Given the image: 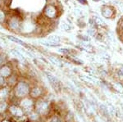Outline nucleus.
<instances>
[{"label":"nucleus","mask_w":123,"mask_h":122,"mask_svg":"<svg viewBox=\"0 0 123 122\" xmlns=\"http://www.w3.org/2000/svg\"><path fill=\"white\" fill-rule=\"evenodd\" d=\"M50 122H61V121H60V120H59L57 117L54 116L52 120H51V121H50Z\"/></svg>","instance_id":"19"},{"label":"nucleus","mask_w":123,"mask_h":122,"mask_svg":"<svg viewBox=\"0 0 123 122\" xmlns=\"http://www.w3.org/2000/svg\"><path fill=\"white\" fill-rule=\"evenodd\" d=\"M46 76H47L48 79H49V82H50L51 84H52L53 87H54L55 88H58L59 84H58V81H57V78L55 77L54 76H53L52 74L49 73V72H46Z\"/></svg>","instance_id":"5"},{"label":"nucleus","mask_w":123,"mask_h":122,"mask_svg":"<svg viewBox=\"0 0 123 122\" xmlns=\"http://www.w3.org/2000/svg\"><path fill=\"white\" fill-rule=\"evenodd\" d=\"M102 15L105 18H111L114 15V11L111 7L105 6L102 8Z\"/></svg>","instance_id":"3"},{"label":"nucleus","mask_w":123,"mask_h":122,"mask_svg":"<svg viewBox=\"0 0 123 122\" xmlns=\"http://www.w3.org/2000/svg\"><path fill=\"white\" fill-rule=\"evenodd\" d=\"M44 15L48 18H55L57 17V8L53 5H48L44 9Z\"/></svg>","instance_id":"2"},{"label":"nucleus","mask_w":123,"mask_h":122,"mask_svg":"<svg viewBox=\"0 0 123 122\" xmlns=\"http://www.w3.org/2000/svg\"><path fill=\"white\" fill-rule=\"evenodd\" d=\"M18 26H19V23H18V21H17V19H14L11 21V27L12 29H17V28H18Z\"/></svg>","instance_id":"14"},{"label":"nucleus","mask_w":123,"mask_h":122,"mask_svg":"<svg viewBox=\"0 0 123 122\" xmlns=\"http://www.w3.org/2000/svg\"><path fill=\"white\" fill-rule=\"evenodd\" d=\"M88 34L90 35H94V34H95V30H94V29H89V30H88Z\"/></svg>","instance_id":"18"},{"label":"nucleus","mask_w":123,"mask_h":122,"mask_svg":"<svg viewBox=\"0 0 123 122\" xmlns=\"http://www.w3.org/2000/svg\"><path fill=\"white\" fill-rule=\"evenodd\" d=\"M11 110H12V112L14 114L15 116H22V114H23V111H21L20 108H17V107H11Z\"/></svg>","instance_id":"7"},{"label":"nucleus","mask_w":123,"mask_h":122,"mask_svg":"<svg viewBox=\"0 0 123 122\" xmlns=\"http://www.w3.org/2000/svg\"><path fill=\"white\" fill-rule=\"evenodd\" d=\"M62 27L64 29H66V30H68V29H70V26H69L68 25L66 24V23H62Z\"/></svg>","instance_id":"17"},{"label":"nucleus","mask_w":123,"mask_h":122,"mask_svg":"<svg viewBox=\"0 0 123 122\" xmlns=\"http://www.w3.org/2000/svg\"><path fill=\"white\" fill-rule=\"evenodd\" d=\"M49 60L51 61V62H53L54 65H56V66H59V67H62V62L59 59H57V58H55V57H49Z\"/></svg>","instance_id":"6"},{"label":"nucleus","mask_w":123,"mask_h":122,"mask_svg":"<svg viewBox=\"0 0 123 122\" xmlns=\"http://www.w3.org/2000/svg\"><path fill=\"white\" fill-rule=\"evenodd\" d=\"M0 74L2 75V76H7L10 75V70L8 67H4L3 70H0Z\"/></svg>","instance_id":"12"},{"label":"nucleus","mask_w":123,"mask_h":122,"mask_svg":"<svg viewBox=\"0 0 123 122\" xmlns=\"http://www.w3.org/2000/svg\"><path fill=\"white\" fill-rule=\"evenodd\" d=\"M118 75H119V76H123V67L121 68V69H119Z\"/></svg>","instance_id":"20"},{"label":"nucleus","mask_w":123,"mask_h":122,"mask_svg":"<svg viewBox=\"0 0 123 122\" xmlns=\"http://www.w3.org/2000/svg\"><path fill=\"white\" fill-rule=\"evenodd\" d=\"M49 41H51V42H53V43H55V44H57V43L60 41V38L59 37H57V36H50V37H49Z\"/></svg>","instance_id":"15"},{"label":"nucleus","mask_w":123,"mask_h":122,"mask_svg":"<svg viewBox=\"0 0 123 122\" xmlns=\"http://www.w3.org/2000/svg\"><path fill=\"white\" fill-rule=\"evenodd\" d=\"M8 38H9V39L14 41V42H16V43H18V44H24V43L21 40V39H17V38H15V37H12V36H9Z\"/></svg>","instance_id":"16"},{"label":"nucleus","mask_w":123,"mask_h":122,"mask_svg":"<svg viewBox=\"0 0 123 122\" xmlns=\"http://www.w3.org/2000/svg\"><path fill=\"white\" fill-rule=\"evenodd\" d=\"M79 2H80V3H82V4H86V0H78Z\"/></svg>","instance_id":"21"},{"label":"nucleus","mask_w":123,"mask_h":122,"mask_svg":"<svg viewBox=\"0 0 123 122\" xmlns=\"http://www.w3.org/2000/svg\"><path fill=\"white\" fill-rule=\"evenodd\" d=\"M29 93V86L25 83H20L16 88V94L18 97H24Z\"/></svg>","instance_id":"1"},{"label":"nucleus","mask_w":123,"mask_h":122,"mask_svg":"<svg viewBox=\"0 0 123 122\" xmlns=\"http://www.w3.org/2000/svg\"><path fill=\"white\" fill-rule=\"evenodd\" d=\"M100 110H101V112H102L103 115L104 116H108L109 115V111H108V108L106 107L104 104H101L100 105Z\"/></svg>","instance_id":"8"},{"label":"nucleus","mask_w":123,"mask_h":122,"mask_svg":"<svg viewBox=\"0 0 123 122\" xmlns=\"http://www.w3.org/2000/svg\"><path fill=\"white\" fill-rule=\"evenodd\" d=\"M32 105V102L29 99H25L24 101H22V103H21V106L24 108H29L30 107H31Z\"/></svg>","instance_id":"11"},{"label":"nucleus","mask_w":123,"mask_h":122,"mask_svg":"<svg viewBox=\"0 0 123 122\" xmlns=\"http://www.w3.org/2000/svg\"><path fill=\"white\" fill-rule=\"evenodd\" d=\"M121 25H122V29H123V21H122V24H121Z\"/></svg>","instance_id":"23"},{"label":"nucleus","mask_w":123,"mask_h":122,"mask_svg":"<svg viewBox=\"0 0 123 122\" xmlns=\"http://www.w3.org/2000/svg\"><path fill=\"white\" fill-rule=\"evenodd\" d=\"M36 109L39 113L45 114L48 111V104L44 102H39L36 105Z\"/></svg>","instance_id":"4"},{"label":"nucleus","mask_w":123,"mask_h":122,"mask_svg":"<svg viewBox=\"0 0 123 122\" xmlns=\"http://www.w3.org/2000/svg\"><path fill=\"white\" fill-rule=\"evenodd\" d=\"M3 82H4V80H3V78L2 77V76H0V84H3Z\"/></svg>","instance_id":"22"},{"label":"nucleus","mask_w":123,"mask_h":122,"mask_svg":"<svg viewBox=\"0 0 123 122\" xmlns=\"http://www.w3.org/2000/svg\"><path fill=\"white\" fill-rule=\"evenodd\" d=\"M93 21H94V24H95V25H104V21L102 20V18L97 17V16L94 17Z\"/></svg>","instance_id":"9"},{"label":"nucleus","mask_w":123,"mask_h":122,"mask_svg":"<svg viewBox=\"0 0 123 122\" xmlns=\"http://www.w3.org/2000/svg\"><path fill=\"white\" fill-rule=\"evenodd\" d=\"M114 88L117 91L120 92V93H123V85L120 83H115L114 84Z\"/></svg>","instance_id":"13"},{"label":"nucleus","mask_w":123,"mask_h":122,"mask_svg":"<svg viewBox=\"0 0 123 122\" xmlns=\"http://www.w3.org/2000/svg\"><path fill=\"white\" fill-rule=\"evenodd\" d=\"M40 94H41V90L39 89V88H34V89H32V91L31 92V95L32 96L33 98L39 97Z\"/></svg>","instance_id":"10"}]
</instances>
